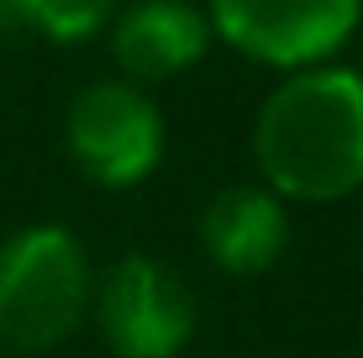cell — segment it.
<instances>
[{
  "label": "cell",
  "mask_w": 363,
  "mask_h": 358,
  "mask_svg": "<svg viewBox=\"0 0 363 358\" xmlns=\"http://www.w3.org/2000/svg\"><path fill=\"white\" fill-rule=\"evenodd\" d=\"M95 264L64 221H32L0 242V353H48L90 322Z\"/></svg>",
  "instance_id": "2"
},
{
  "label": "cell",
  "mask_w": 363,
  "mask_h": 358,
  "mask_svg": "<svg viewBox=\"0 0 363 358\" xmlns=\"http://www.w3.org/2000/svg\"><path fill=\"white\" fill-rule=\"evenodd\" d=\"M358 358H363V353H358Z\"/></svg>",
  "instance_id": "11"
},
{
  "label": "cell",
  "mask_w": 363,
  "mask_h": 358,
  "mask_svg": "<svg viewBox=\"0 0 363 358\" xmlns=\"http://www.w3.org/2000/svg\"><path fill=\"white\" fill-rule=\"evenodd\" d=\"M253 164L284 206H337L363 190V69L279 74L253 116Z\"/></svg>",
  "instance_id": "1"
},
{
  "label": "cell",
  "mask_w": 363,
  "mask_h": 358,
  "mask_svg": "<svg viewBox=\"0 0 363 358\" xmlns=\"http://www.w3.org/2000/svg\"><path fill=\"white\" fill-rule=\"evenodd\" d=\"M216 43L274 74L342 58L363 27V0H200Z\"/></svg>",
  "instance_id": "5"
},
{
  "label": "cell",
  "mask_w": 363,
  "mask_h": 358,
  "mask_svg": "<svg viewBox=\"0 0 363 358\" xmlns=\"http://www.w3.org/2000/svg\"><path fill=\"white\" fill-rule=\"evenodd\" d=\"M90 322L116 358H179L195 342V290L158 253H121L95 269Z\"/></svg>",
  "instance_id": "4"
},
{
  "label": "cell",
  "mask_w": 363,
  "mask_h": 358,
  "mask_svg": "<svg viewBox=\"0 0 363 358\" xmlns=\"http://www.w3.org/2000/svg\"><path fill=\"white\" fill-rule=\"evenodd\" d=\"M0 358H6V353H0Z\"/></svg>",
  "instance_id": "10"
},
{
  "label": "cell",
  "mask_w": 363,
  "mask_h": 358,
  "mask_svg": "<svg viewBox=\"0 0 363 358\" xmlns=\"http://www.w3.org/2000/svg\"><path fill=\"white\" fill-rule=\"evenodd\" d=\"M358 37H363V27H358Z\"/></svg>",
  "instance_id": "9"
},
{
  "label": "cell",
  "mask_w": 363,
  "mask_h": 358,
  "mask_svg": "<svg viewBox=\"0 0 363 358\" xmlns=\"http://www.w3.org/2000/svg\"><path fill=\"white\" fill-rule=\"evenodd\" d=\"M106 37L116 74L143 90L200 69L216 47V32H211L200 0H121Z\"/></svg>",
  "instance_id": "6"
},
{
  "label": "cell",
  "mask_w": 363,
  "mask_h": 358,
  "mask_svg": "<svg viewBox=\"0 0 363 358\" xmlns=\"http://www.w3.org/2000/svg\"><path fill=\"white\" fill-rule=\"evenodd\" d=\"M64 153L95 190H137L169 158V116L153 90L106 74L74 90L64 111Z\"/></svg>",
  "instance_id": "3"
},
{
  "label": "cell",
  "mask_w": 363,
  "mask_h": 358,
  "mask_svg": "<svg viewBox=\"0 0 363 358\" xmlns=\"http://www.w3.org/2000/svg\"><path fill=\"white\" fill-rule=\"evenodd\" d=\"M116 11H121V0H0V21L11 32H32L58 47L100 37Z\"/></svg>",
  "instance_id": "8"
},
{
  "label": "cell",
  "mask_w": 363,
  "mask_h": 358,
  "mask_svg": "<svg viewBox=\"0 0 363 358\" xmlns=\"http://www.w3.org/2000/svg\"><path fill=\"white\" fill-rule=\"evenodd\" d=\"M200 253L211 269H221L227 279H258L269 269H279V258L290 253V206L269 190V184L247 179V184H227L200 206L195 221Z\"/></svg>",
  "instance_id": "7"
}]
</instances>
